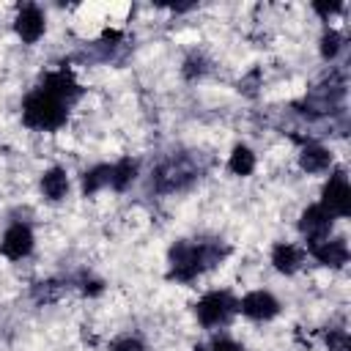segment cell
<instances>
[{
  "mask_svg": "<svg viewBox=\"0 0 351 351\" xmlns=\"http://www.w3.org/2000/svg\"><path fill=\"white\" fill-rule=\"evenodd\" d=\"M63 291H66V285H63L60 280H41V282L33 285L30 296H33V302H38V304H49V302H58V299L63 296Z\"/></svg>",
  "mask_w": 351,
  "mask_h": 351,
  "instance_id": "ac0fdd59",
  "label": "cell"
},
{
  "mask_svg": "<svg viewBox=\"0 0 351 351\" xmlns=\"http://www.w3.org/2000/svg\"><path fill=\"white\" fill-rule=\"evenodd\" d=\"M318 49H321V58H324V60H335V58L340 55V49H343V36H340L337 30H332V27L324 30Z\"/></svg>",
  "mask_w": 351,
  "mask_h": 351,
  "instance_id": "ffe728a7",
  "label": "cell"
},
{
  "mask_svg": "<svg viewBox=\"0 0 351 351\" xmlns=\"http://www.w3.org/2000/svg\"><path fill=\"white\" fill-rule=\"evenodd\" d=\"M326 348L329 351H351V340L346 329H329L326 335Z\"/></svg>",
  "mask_w": 351,
  "mask_h": 351,
  "instance_id": "44dd1931",
  "label": "cell"
},
{
  "mask_svg": "<svg viewBox=\"0 0 351 351\" xmlns=\"http://www.w3.org/2000/svg\"><path fill=\"white\" fill-rule=\"evenodd\" d=\"M195 351H244V346L230 337H214L208 346H195Z\"/></svg>",
  "mask_w": 351,
  "mask_h": 351,
  "instance_id": "7402d4cb",
  "label": "cell"
},
{
  "mask_svg": "<svg viewBox=\"0 0 351 351\" xmlns=\"http://www.w3.org/2000/svg\"><path fill=\"white\" fill-rule=\"evenodd\" d=\"M33 230L25 225V222H11L0 239V252L8 258V261H22L33 252Z\"/></svg>",
  "mask_w": 351,
  "mask_h": 351,
  "instance_id": "ba28073f",
  "label": "cell"
},
{
  "mask_svg": "<svg viewBox=\"0 0 351 351\" xmlns=\"http://www.w3.org/2000/svg\"><path fill=\"white\" fill-rule=\"evenodd\" d=\"M239 313L250 321H271L280 313V302L269 291H250L244 299H239Z\"/></svg>",
  "mask_w": 351,
  "mask_h": 351,
  "instance_id": "30bf717a",
  "label": "cell"
},
{
  "mask_svg": "<svg viewBox=\"0 0 351 351\" xmlns=\"http://www.w3.org/2000/svg\"><path fill=\"white\" fill-rule=\"evenodd\" d=\"M321 206L337 219V217H348L351 211V186H348V178L343 170L332 173L329 181L324 184L321 189Z\"/></svg>",
  "mask_w": 351,
  "mask_h": 351,
  "instance_id": "5b68a950",
  "label": "cell"
},
{
  "mask_svg": "<svg viewBox=\"0 0 351 351\" xmlns=\"http://www.w3.org/2000/svg\"><path fill=\"white\" fill-rule=\"evenodd\" d=\"M38 88H41L44 93L55 96L58 101H63L66 107L82 96L80 82H77V80H74V74H71V71H66V69H58V71L44 74V80H41V85H38Z\"/></svg>",
  "mask_w": 351,
  "mask_h": 351,
  "instance_id": "9c48e42d",
  "label": "cell"
},
{
  "mask_svg": "<svg viewBox=\"0 0 351 351\" xmlns=\"http://www.w3.org/2000/svg\"><path fill=\"white\" fill-rule=\"evenodd\" d=\"M332 225H335V217H332L321 203L307 206V208L302 211V217H299V233L307 239V244L329 239Z\"/></svg>",
  "mask_w": 351,
  "mask_h": 351,
  "instance_id": "8992f818",
  "label": "cell"
},
{
  "mask_svg": "<svg viewBox=\"0 0 351 351\" xmlns=\"http://www.w3.org/2000/svg\"><path fill=\"white\" fill-rule=\"evenodd\" d=\"M313 11L315 14H321L324 19H329V16H335V14H340L343 11V3H313Z\"/></svg>",
  "mask_w": 351,
  "mask_h": 351,
  "instance_id": "d4e9b609",
  "label": "cell"
},
{
  "mask_svg": "<svg viewBox=\"0 0 351 351\" xmlns=\"http://www.w3.org/2000/svg\"><path fill=\"white\" fill-rule=\"evenodd\" d=\"M239 313V299H233L228 291H208L197 304L195 315L206 329H217L230 324V318Z\"/></svg>",
  "mask_w": 351,
  "mask_h": 351,
  "instance_id": "3957f363",
  "label": "cell"
},
{
  "mask_svg": "<svg viewBox=\"0 0 351 351\" xmlns=\"http://www.w3.org/2000/svg\"><path fill=\"white\" fill-rule=\"evenodd\" d=\"M110 170L112 165H93L82 173V195H96L99 189L110 186Z\"/></svg>",
  "mask_w": 351,
  "mask_h": 351,
  "instance_id": "e0dca14e",
  "label": "cell"
},
{
  "mask_svg": "<svg viewBox=\"0 0 351 351\" xmlns=\"http://www.w3.org/2000/svg\"><path fill=\"white\" fill-rule=\"evenodd\" d=\"M206 71H208V58H206L203 52H189V55L184 58L181 74H184L186 80H200Z\"/></svg>",
  "mask_w": 351,
  "mask_h": 351,
  "instance_id": "d6986e66",
  "label": "cell"
},
{
  "mask_svg": "<svg viewBox=\"0 0 351 351\" xmlns=\"http://www.w3.org/2000/svg\"><path fill=\"white\" fill-rule=\"evenodd\" d=\"M307 252L329 269H343L348 263V244L346 239H324V241H313L307 244Z\"/></svg>",
  "mask_w": 351,
  "mask_h": 351,
  "instance_id": "8fae6325",
  "label": "cell"
},
{
  "mask_svg": "<svg viewBox=\"0 0 351 351\" xmlns=\"http://www.w3.org/2000/svg\"><path fill=\"white\" fill-rule=\"evenodd\" d=\"M197 178V170L189 165V159L184 156H173L167 162H162L151 178V186L159 189V192H176V189H184L186 184H192Z\"/></svg>",
  "mask_w": 351,
  "mask_h": 351,
  "instance_id": "277c9868",
  "label": "cell"
},
{
  "mask_svg": "<svg viewBox=\"0 0 351 351\" xmlns=\"http://www.w3.org/2000/svg\"><path fill=\"white\" fill-rule=\"evenodd\" d=\"M228 170L233 173V176H250L252 170H255V154H252V148L250 145H244V143H239V145H233V151H230V156H228Z\"/></svg>",
  "mask_w": 351,
  "mask_h": 351,
  "instance_id": "2e32d148",
  "label": "cell"
},
{
  "mask_svg": "<svg viewBox=\"0 0 351 351\" xmlns=\"http://www.w3.org/2000/svg\"><path fill=\"white\" fill-rule=\"evenodd\" d=\"M304 263V250L291 244V241H280L271 247V266L280 274H296Z\"/></svg>",
  "mask_w": 351,
  "mask_h": 351,
  "instance_id": "7c38bea8",
  "label": "cell"
},
{
  "mask_svg": "<svg viewBox=\"0 0 351 351\" xmlns=\"http://www.w3.org/2000/svg\"><path fill=\"white\" fill-rule=\"evenodd\" d=\"M80 291H82L85 296H99V293L104 291V282H101L99 277H93V274H82V277H80Z\"/></svg>",
  "mask_w": 351,
  "mask_h": 351,
  "instance_id": "603a6c76",
  "label": "cell"
},
{
  "mask_svg": "<svg viewBox=\"0 0 351 351\" xmlns=\"http://www.w3.org/2000/svg\"><path fill=\"white\" fill-rule=\"evenodd\" d=\"M134 178H137V162H134L132 156L118 159V162L112 165V170H110V186H112L115 192H126V189L134 184Z\"/></svg>",
  "mask_w": 351,
  "mask_h": 351,
  "instance_id": "9a60e30c",
  "label": "cell"
},
{
  "mask_svg": "<svg viewBox=\"0 0 351 351\" xmlns=\"http://www.w3.org/2000/svg\"><path fill=\"white\" fill-rule=\"evenodd\" d=\"M167 263H170L167 277L176 282H192L206 271L197 241H176L167 252Z\"/></svg>",
  "mask_w": 351,
  "mask_h": 351,
  "instance_id": "7a4b0ae2",
  "label": "cell"
},
{
  "mask_svg": "<svg viewBox=\"0 0 351 351\" xmlns=\"http://www.w3.org/2000/svg\"><path fill=\"white\" fill-rule=\"evenodd\" d=\"M69 118V107L41 88L30 90L22 101V123L38 132H58Z\"/></svg>",
  "mask_w": 351,
  "mask_h": 351,
  "instance_id": "6da1fadb",
  "label": "cell"
},
{
  "mask_svg": "<svg viewBox=\"0 0 351 351\" xmlns=\"http://www.w3.org/2000/svg\"><path fill=\"white\" fill-rule=\"evenodd\" d=\"M41 195L49 203H60L69 195V173L63 167H49L41 176Z\"/></svg>",
  "mask_w": 351,
  "mask_h": 351,
  "instance_id": "5bb4252c",
  "label": "cell"
},
{
  "mask_svg": "<svg viewBox=\"0 0 351 351\" xmlns=\"http://www.w3.org/2000/svg\"><path fill=\"white\" fill-rule=\"evenodd\" d=\"M299 167L304 173H326L332 167V151L318 143H307L299 154Z\"/></svg>",
  "mask_w": 351,
  "mask_h": 351,
  "instance_id": "4fadbf2b",
  "label": "cell"
},
{
  "mask_svg": "<svg viewBox=\"0 0 351 351\" xmlns=\"http://www.w3.org/2000/svg\"><path fill=\"white\" fill-rule=\"evenodd\" d=\"M112 351H145V346H143L140 337L126 335V337H118V340L112 343Z\"/></svg>",
  "mask_w": 351,
  "mask_h": 351,
  "instance_id": "cb8c5ba5",
  "label": "cell"
},
{
  "mask_svg": "<svg viewBox=\"0 0 351 351\" xmlns=\"http://www.w3.org/2000/svg\"><path fill=\"white\" fill-rule=\"evenodd\" d=\"M14 30L25 44H36L47 30V16H44L41 5H36V3L19 5L16 16H14Z\"/></svg>",
  "mask_w": 351,
  "mask_h": 351,
  "instance_id": "52a82bcc",
  "label": "cell"
}]
</instances>
